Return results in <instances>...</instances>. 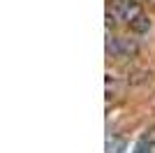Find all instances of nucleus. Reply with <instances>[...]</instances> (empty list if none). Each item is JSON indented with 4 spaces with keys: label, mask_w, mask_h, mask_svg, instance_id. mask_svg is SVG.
I'll return each mask as SVG.
<instances>
[{
    "label": "nucleus",
    "mask_w": 155,
    "mask_h": 153,
    "mask_svg": "<svg viewBox=\"0 0 155 153\" xmlns=\"http://www.w3.org/2000/svg\"><path fill=\"white\" fill-rule=\"evenodd\" d=\"M107 51L114 58H134L139 53V44L134 39H127V37H109Z\"/></svg>",
    "instance_id": "nucleus-1"
},
{
    "label": "nucleus",
    "mask_w": 155,
    "mask_h": 153,
    "mask_svg": "<svg viewBox=\"0 0 155 153\" xmlns=\"http://www.w3.org/2000/svg\"><path fill=\"white\" fill-rule=\"evenodd\" d=\"M123 151H125V139L111 134L109 139H107V153H123Z\"/></svg>",
    "instance_id": "nucleus-4"
},
{
    "label": "nucleus",
    "mask_w": 155,
    "mask_h": 153,
    "mask_svg": "<svg viewBox=\"0 0 155 153\" xmlns=\"http://www.w3.org/2000/svg\"><path fill=\"white\" fill-rule=\"evenodd\" d=\"M127 28H130L132 32H137V35H143V32L150 30V19L146 16V14H139V16H137V19L132 21Z\"/></svg>",
    "instance_id": "nucleus-3"
},
{
    "label": "nucleus",
    "mask_w": 155,
    "mask_h": 153,
    "mask_svg": "<svg viewBox=\"0 0 155 153\" xmlns=\"http://www.w3.org/2000/svg\"><path fill=\"white\" fill-rule=\"evenodd\" d=\"M114 14H116L118 21H123L125 25H130L139 14H143V12H141V7H139V2H134V0H116Z\"/></svg>",
    "instance_id": "nucleus-2"
},
{
    "label": "nucleus",
    "mask_w": 155,
    "mask_h": 153,
    "mask_svg": "<svg viewBox=\"0 0 155 153\" xmlns=\"http://www.w3.org/2000/svg\"><path fill=\"white\" fill-rule=\"evenodd\" d=\"M134 153H155V141L148 139V137H146V139H141Z\"/></svg>",
    "instance_id": "nucleus-6"
},
{
    "label": "nucleus",
    "mask_w": 155,
    "mask_h": 153,
    "mask_svg": "<svg viewBox=\"0 0 155 153\" xmlns=\"http://www.w3.org/2000/svg\"><path fill=\"white\" fill-rule=\"evenodd\" d=\"M148 76H150L148 70H134V72H132V76L127 74V81H130V83H143Z\"/></svg>",
    "instance_id": "nucleus-5"
}]
</instances>
